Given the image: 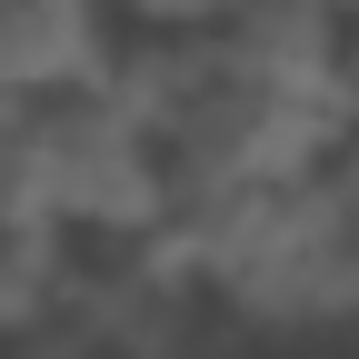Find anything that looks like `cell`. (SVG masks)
<instances>
[{
	"label": "cell",
	"mask_w": 359,
	"mask_h": 359,
	"mask_svg": "<svg viewBox=\"0 0 359 359\" xmlns=\"http://www.w3.org/2000/svg\"><path fill=\"white\" fill-rule=\"evenodd\" d=\"M110 0H0V100H40L100 70Z\"/></svg>",
	"instance_id": "cell-1"
},
{
	"label": "cell",
	"mask_w": 359,
	"mask_h": 359,
	"mask_svg": "<svg viewBox=\"0 0 359 359\" xmlns=\"http://www.w3.org/2000/svg\"><path fill=\"white\" fill-rule=\"evenodd\" d=\"M309 180H320L330 210L359 230V120H330V140H320V160H309Z\"/></svg>",
	"instance_id": "cell-2"
}]
</instances>
